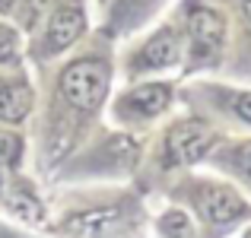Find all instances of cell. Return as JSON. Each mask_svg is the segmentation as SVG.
<instances>
[{
  "instance_id": "cell-1",
  "label": "cell",
  "mask_w": 251,
  "mask_h": 238,
  "mask_svg": "<svg viewBox=\"0 0 251 238\" xmlns=\"http://www.w3.org/2000/svg\"><path fill=\"white\" fill-rule=\"evenodd\" d=\"M184 35H188L191 67H213L226 51V16L201 0L184 3Z\"/></svg>"
},
{
  "instance_id": "cell-2",
  "label": "cell",
  "mask_w": 251,
  "mask_h": 238,
  "mask_svg": "<svg viewBox=\"0 0 251 238\" xmlns=\"http://www.w3.org/2000/svg\"><path fill=\"white\" fill-rule=\"evenodd\" d=\"M111 83V70L99 57H80V61L67 64L57 76V92L74 111H99V105L105 102V92Z\"/></svg>"
},
{
  "instance_id": "cell-3",
  "label": "cell",
  "mask_w": 251,
  "mask_h": 238,
  "mask_svg": "<svg viewBox=\"0 0 251 238\" xmlns=\"http://www.w3.org/2000/svg\"><path fill=\"white\" fill-rule=\"evenodd\" d=\"M83 32H86V13H83V6L80 3H61L54 13H51L48 25H45L38 51H42L45 57H54V54H61V51H67L70 45L80 42Z\"/></svg>"
},
{
  "instance_id": "cell-4",
  "label": "cell",
  "mask_w": 251,
  "mask_h": 238,
  "mask_svg": "<svg viewBox=\"0 0 251 238\" xmlns=\"http://www.w3.org/2000/svg\"><path fill=\"white\" fill-rule=\"evenodd\" d=\"M210 143H213V130L203 121H178L166 137V162L191 165L207 153Z\"/></svg>"
},
{
  "instance_id": "cell-5",
  "label": "cell",
  "mask_w": 251,
  "mask_h": 238,
  "mask_svg": "<svg viewBox=\"0 0 251 238\" xmlns=\"http://www.w3.org/2000/svg\"><path fill=\"white\" fill-rule=\"evenodd\" d=\"M181 61V38L175 29L162 25L156 29L130 57V73H147V70H169Z\"/></svg>"
},
{
  "instance_id": "cell-6",
  "label": "cell",
  "mask_w": 251,
  "mask_h": 238,
  "mask_svg": "<svg viewBox=\"0 0 251 238\" xmlns=\"http://www.w3.org/2000/svg\"><path fill=\"white\" fill-rule=\"evenodd\" d=\"M194 207L210 226H229L239 216L248 213L245 200H242L235 190L223 188V184H201L194 194Z\"/></svg>"
},
{
  "instance_id": "cell-7",
  "label": "cell",
  "mask_w": 251,
  "mask_h": 238,
  "mask_svg": "<svg viewBox=\"0 0 251 238\" xmlns=\"http://www.w3.org/2000/svg\"><path fill=\"white\" fill-rule=\"evenodd\" d=\"M169 102H172V89L166 83H147L124 92L115 102V115L121 121H147V118L162 115L169 108Z\"/></svg>"
},
{
  "instance_id": "cell-8",
  "label": "cell",
  "mask_w": 251,
  "mask_h": 238,
  "mask_svg": "<svg viewBox=\"0 0 251 238\" xmlns=\"http://www.w3.org/2000/svg\"><path fill=\"white\" fill-rule=\"evenodd\" d=\"M32 102H35V95H32V89L25 83H19V79L16 83H3L0 86V121L23 124L32 111Z\"/></svg>"
},
{
  "instance_id": "cell-9",
  "label": "cell",
  "mask_w": 251,
  "mask_h": 238,
  "mask_svg": "<svg viewBox=\"0 0 251 238\" xmlns=\"http://www.w3.org/2000/svg\"><path fill=\"white\" fill-rule=\"evenodd\" d=\"M6 207L16 216H23V219H32V222L42 219V203L32 194H23V190H10V194H6Z\"/></svg>"
},
{
  "instance_id": "cell-10",
  "label": "cell",
  "mask_w": 251,
  "mask_h": 238,
  "mask_svg": "<svg viewBox=\"0 0 251 238\" xmlns=\"http://www.w3.org/2000/svg\"><path fill=\"white\" fill-rule=\"evenodd\" d=\"M51 3H54V0H19V10H16V13H23L19 19H23L25 29H35V25L42 23L45 16H48Z\"/></svg>"
},
{
  "instance_id": "cell-11",
  "label": "cell",
  "mask_w": 251,
  "mask_h": 238,
  "mask_svg": "<svg viewBox=\"0 0 251 238\" xmlns=\"http://www.w3.org/2000/svg\"><path fill=\"white\" fill-rule=\"evenodd\" d=\"M23 153V140L16 134H0V168H13Z\"/></svg>"
},
{
  "instance_id": "cell-12",
  "label": "cell",
  "mask_w": 251,
  "mask_h": 238,
  "mask_svg": "<svg viewBox=\"0 0 251 238\" xmlns=\"http://www.w3.org/2000/svg\"><path fill=\"white\" fill-rule=\"evenodd\" d=\"M162 232H166V238H188L191 226L181 213H169V216H162Z\"/></svg>"
},
{
  "instance_id": "cell-13",
  "label": "cell",
  "mask_w": 251,
  "mask_h": 238,
  "mask_svg": "<svg viewBox=\"0 0 251 238\" xmlns=\"http://www.w3.org/2000/svg\"><path fill=\"white\" fill-rule=\"evenodd\" d=\"M229 162H232L235 168H239L242 175L251 181V143H239V146L229 153Z\"/></svg>"
},
{
  "instance_id": "cell-14",
  "label": "cell",
  "mask_w": 251,
  "mask_h": 238,
  "mask_svg": "<svg viewBox=\"0 0 251 238\" xmlns=\"http://www.w3.org/2000/svg\"><path fill=\"white\" fill-rule=\"evenodd\" d=\"M13 54H16V32L0 23V61H10Z\"/></svg>"
},
{
  "instance_id": "cell-15",
  "label": "cell",
  "mask_w": 251,
  "mask_h": 238,
  "mask_svg": "<svg viewBox=\"0 0 251 238\" xmlns=\"http://www.w3.org/2000/svg\"><path fill=\"white\" fill-rule=\"evenodd\" d=\"M232 108H235V115H239L242 121L251 124V92H239V95L232 98Z\"/></svg>"
},
{
  "instance_id": "cell-16",
  "label": "cell",
  "mask_w": 251,
  "mask_h": 238,
  "mask_svg": "<svg viewBox=\"0 0 251 238\" xmlns=\"http://www.w3.org/2000/svg\"><path fill=\"white\" fill-rule=\"evenodd\" d=\"M19 10V0H0V16H13Z\"/></svg>"
},
{
  "instance_id": "cell-17",
  "label": "cell",
  "mask_w": 251,
  "mask_h": 238,
  "mask_svg": "<svg viewBox=\"0 0 251 238\" xmlns=\"http://www.w3.org/2000/svg\"><path fill=\"white\" fill-rule=\"evenodd\" d=\"M239 3H242V16L251 23V0H239Z\"/></svg>"
},
{
  "instance_id": "cell-18",
  "label": "cell",
  "mask_w": 251,
  "mask_h": 238,
  "mask_svg": "<svg viewBox=\"0 0 251 238\" xmlns=\"http://www.w3.org/2000/svg\"><path fill=\"white\" fill-rule=\"evenodd\" d=\"M245 238H251V232H248V235H245Z\"/></svg>"
}]
</instances>
